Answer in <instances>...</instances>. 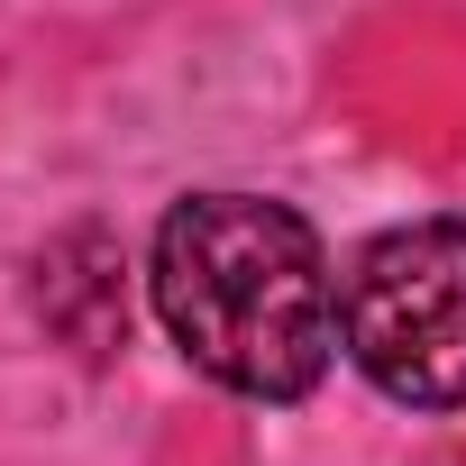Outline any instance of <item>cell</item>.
Instances as JSON below:
<instances>
[{
    "label": "cell",
    "instance_id": "cell-1",
    "mask_svg": "<svg viewBox=\"0 0 466 466\" xmlns=\"http://www.w3.org/2000/svg\"><path fill=\"white\" fill-rule=\"evenodd\" d=\"M147 293L165 339L238 402H311L339 357L320 228L266 192H183L156 219Z\"/></svg>",
    "mask_w": 466,
    "mask_h": 466
},
{
    "label": "cell",
    "instance_id": "cell-2",
    "mask_svg": "<svg viewBox=\"0 0 466 466\" xmlns=\"http://www.w3.org/2000/svg\"><path fill=\"white\" fill-rule=\"evenodd\" d=\"M339 348L402 411L466 402V219L375 228L339 284Z\"/></svg>",
    "mask_w": 466,
    "mask_h": 466
}]
</instances>
